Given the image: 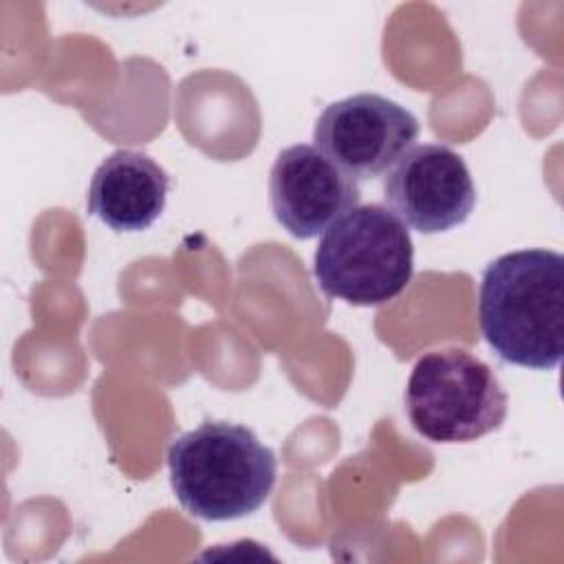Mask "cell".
Returning <instances> with one entry per match:
<instances>
[{
  "label": "cell",
  "instance_id": "obj_8",
  "mask_svg": "<svg viewBox=\"0 0 564 564\" xmlns=\"http://www.w3.org/2000/svg\"><path fill=\"white\" fill-rule=\"evenodd\" d=\"M170 174L145 152L117 150L95 170L88 214L112 231H143L165 209Z\"/></svg>",
  "mask_w": 564,
  "mask_h": 564
},
{
  "label": "cell",
  "instance_id": "obj_2",
  "mask_svg": "<svg viewBox=\"0 0 564 564\" xmlns=\"http://www.w3.org/2000/svg\"><path fill=\"white\" fill-rule=\"evenodd\" d=\"M170 482L181 507L207 522H227L258 511L278 476L271 447L247 425L203 421L167 447Z\"/></svg>",
  "mask_w": 564,
  "mask_h": 564
},
{
  "label": "cell",
  "instance_id": "obj_3",
  "mask_svg": "<svg viewBox=\"0 0 564 564\" xmlns=\"http://www.w3.org/2000/svg\"><path fill=\"white\" fill-rule=\"evenodd\" d=\"M414 245L405 223L379 203L357 205L322 231L313 256L319 289L352 306H379L405 291Z\"/></svg>",
  "mask_w": 564,
  "mask_h": 564
},
{
  "label": "cell",
  "instance_id": "obj_4",
  "mask_svg": "<svg viewBox=\"0 0 564 564\" xmlns=\"http://www.w3.org/2000/svg\"><path fill=\"white\" fill-rule=\"evenodd\" d=\"M403 401L412 427L432 443H471L496 432L509 410L494 368L463 348L419 357Z\"/></svg>",
  "mask_w": 564,
  "mask_h": 564
},
{
  "label": "cell",
  "instance_id": "obj_1",
  "mask_svg": "<svg viewBox=\"0 0 564 564\" xmlns=\"http://www.w3.org/2000/svg\"><path fill=\"white\" fill-rule=\"evenodd\" d=\"M478 324L502 361L555 368L564 352V256L518 249L491 260L480 280Z\"/></svg>",
  "mask_w": 564,
  "mask_h": 564
},
{
  "label": "cell",
  "instance_id": "obj_7",
  "mask_svg": "<svg viewBox=\"0 0 564 564\" xmlns=\"http://www.w3.org/2000/svg\"><path fill=\"white\" fill-rule=\"evenodd\" d=\"M359 198V183L308 143L284 148L269 172L271 212L300 240L322 234Z\"/></svg>",
  "mask_w": 564,
  "mask_h": 564
},
{
  "label": "cell",
  "instance_id": "obj_5",
  "mask_svg": "<svg viewBox=\"0 0 564 564\" xmlns=\"http://www.w3.org/2000/svg\"><path fill=\"white\" fill-rule=\"evenodd\" d=\"M419 119L401 104L357 93L328 104L315 126V148L355 181L386 174L416 141Z\"/></svg>",
  "mask_w": 564,
  "mask_h": 564
},
{
  "label": "cell",
  "instance_id": "obj_6",
  "mask_svg": "<svg viewBox=\"0 0 564 564\" xmlns=\"http://www.w3.org/2000/svg\"><path fill=\"white\" fill-rule=\"evenodd\" d=\"M390 212L421 234H441L463 225L476 205L467 163L452 148L423 143L410 148L383 178Z\"/></svg>",
  "mask_w": 564,
  "mask_h": 564
}]
</instances>
